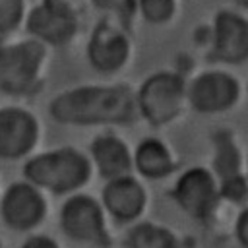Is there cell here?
Returning <instances> with one entry per match:
<instances>
[{"label":"cell","mask_w":248,"mask_h":248,"mask_svg":"<svg viewBox=\"0 0 248 248\" xmlns=\"http://www.w3.org/2000/svg\"><path fill=\"white\" fill-rule=\"evenodd\" d=\"M50 116L66 124H122L138 110V97L126 85H87L50 101Z\"/></svg>","instance_id":"obj_1"},{"label":"cell","mask_w":248,"mask_h":248,"mask_svg":"<svg viewBox=\"0 0 248 248\" xmlns=\"http://www.w3.org/2000/svg\"><path fill=\"white\" fill-rule=\"evenodd\" d=\"M25 174L31 182L60 194L74 190L87 180L89 163L81 153L66 147L31 159L25 165Z\"/></svg>","instance_id":"obj_2"},{"label":"cell","mask_w":248,"mask_h":248,"mask_svg":"<svg viewBox=\"0 0 248 248\" xmlns=\"http://www.w3.org/2000/svg\"><path fill=\"white\" fill-rule=\"evenodd\" d=\"M45 62V43L27 39L0 45V89L12 95L27 93L35 87Z\"/></svg>","instance_id":"obj_3"},{"label":"cell","mask_w":248,"mask_h":248,"mask_svg":"<svg viewBox=\"0 0 248 248\" xmlns=\"http://www.w3.org/2000/svg\"><path fill=\"white\" fill-rule=\"evenodd\" d=\"M186 97L188 89L182 76L159 72L143 81L138 93V110L153 126H163L180 114Z\"/></svg>","instance_id":"obj_4"},{"label":"cell","mask_w":248,"mask_h":248,"mask_svg":"<svg viewBox=\"0 0 248 248\" xmlns=\"http://www.w3.org/2000/svg\"><path fill=\"white\" fill-rule=\"evenodd\" d=\"M25 29L45 45L64 46L78 33V14L66 0H43L27 14Z\"/></svg>","instance_id":"obj_5"},{"label":"cell","mask_w":248,"mask_h":248,"mask_svg":"<svg viewBox=\"0 0 248 248\" xmlns=\"http://www.w3.org/2000/svg\"><path fill=\"white\" fill-rule=\"evenodd\" d=\"M130 37L114 21L105 19L97 23L87 45V58L97 72H118L130 58Z\"/></svg>","instance_id":"obj_6"},{"label":"cell","mask_w":248,"mask_h":248,"mask_svg":"<svg viewBox=\"0 0 248 248\" xmlns=\"http://www.w3.org/2000/svg\"><path fill=\"white\" fill-rule=\"evenodd\" d=\"M211 60L242 64L248 60V19L232 10H221L213 21Z\"/></svg>","instance_id":"obj_7"},{"label":"cell","mask_w":248,"mask_h":248,"mask_svg":"<svg viewBox=\"0 0 248 248\" xmlns=\"http://www.w3.org/2000/svg\"><path fill=\"white\" fill-rule=\"evenodd\" d=\"M240 95L238 81L227 72H203L188 87V101L198 112H221L231 108Z\"/></svg>","instance_id":"obj_8"},{"label":"cell","mask_w":248,"mask_h":248,"mask_svg":"<svg viewBox=\"0 0 248 248\" xmlns=\"http://www.w3.org/2000/svg\"><path fill=\"white\" fill-rule=\"evenodd\" d=\"M39 136L35 116L23 108H0V157L17 159L31 151Z\"/></svg>","instance_id":"obj_9"},{"label":"cell","mask_w":248,"mask_h":248,"mask_svg":"<svg viewBox=\"0 0 248 248\" xmlns=\"http://www.w3.org/2000/svg\"><path fill=\"white\" fill-rule=\"evenodd\" d=\"M174 198L184 211L196 219H207L217 203L213 178L203 169H192L180 176L174 188Z\"/></svg>","instance_id":"obj_10"},{"label":"cell","mask_w":248,"mask_h":248,"mask_svg":"<svg viewBox=\"0 0 248 248\" xmlns=\"http://www.w3.org/2000/svg\"><path fill=\"white\" fill-rule=\"evenodd\" d=\"M62 227L72 238L99 242V244L105 242L101 207L95 200H91L87 196H76L64 205Z\"/></svg>","instance_id":"obj_11"},{"label":"cell","mask_w":248,"mask_h":248,"mask_svg":"<svg viewBox=\"0 0 248 248\" xmlns=\"http://www.w3.org/2000/svg\"><path fill=\"white\" fill-rule=\"evenodd\" d=\"M45 213L43 198L29 184H14L2 202L4 221L19 231L35 227Z\"/></svg>","instance_id":"obj_12"},{"label":"cell","mask_w":248,"mask_h":248,"mask_svg":"<svg viewBox=\"0 0 248 248\" xmlns=\"http://www.w3.org/2000/svg\"><path fill=\"white\" fill-rule=\"evenodd\" d=\"M103 200L108 211L118 221H130L138 217L140 211L143 209L145 196L136 180L128 176H120V178H112V182L105 188Z\"/></svg>","instance_id":"obj_13"},{"label":"cell","mask_w":248,"mask_h":248,"mask_svg":"<svg viewBox=\"0 0 248 248\" xmlns=\"http://www.w3.org/2000/svg\"><path fill=\"white\" fill-rule=\"evenodd\" d=\"M93 157L97 161V167L103 176L107 178H120L126 176V172L132 167V159L128 153V147L122 140L114 136H99L91 145Z\"/></svg>","instance_id":"obj_14"},{"label":"cell","mask_w":248,"mask_h":248,"mask_svg":"<svg viewBox=\"0 0 248 248\" xmlns=\"http://www.w3.org/2000/svg\"><path fill=\"white\" fill-rule=\"evenodd\" d=\"M136 165L141 170V174H145L149 178L167 176L172 169L169 151L157 140H143L140 143V147L136 151Z\"/></svg>","instance_id":"obj_15"},{"label":"cell","mask_w":248,"mask_h":248,"mask_svg":"<svg viewBox=\"0 0 248 248\" xmlns=\"http://www.w3.org/2000/svg\"><path fill=\"white\" fill-rule=\"evenodd\" d=\"M130 248H180L176 238L155 225H140L128 234Z\"/></svg>","instance_id":"obj_16"},{"label":"cell","mask_w":248,"mask_h":248,"mask_svg":"<svg viewBox=\"0 0 248 248\" xmlns=\"http://www.w3.org/2000/svg\"><path fill=\"white\" fill-rule=\"evenodd\" d=\"M215 145H217V157H215V169L221 174L223 180H229L232 176H238V149L231 136L227 132H219L215 136Z\"/></svg>","instance_id":"obj_17"},{"label":"cell","mask_w":248,"mask_h":248,"mask_svg":"<svg viewBox=\"0 0 248 248\" xmlns=\"http://www.w3.org/2000/svg\"><path fill=\"white\" fill-rule=\"evenodd\" d=\"M141 17L153 25H163L170 21L176 14V0H136Z\"/></svg>","instance_id":"obj_18"},{"label":"cell","mask_w":248,"mask_h":248,"mask_svg":"<svg viewBox=\"0 0 248 248\" xmlns=\"http://www.w3.org/2000/svg\"><path fill=\"white\" fill-rule=\"evenodd\" d=\"M27 17L25 0H0V37L16 31Z\"/></svg>","instance_id":"obj_19"},{"label":"cell","mask_w":248,"mask_h":248,"mask_svg":"<svg viewBox=\"0 0 248 248\" xmlns=\"http://www.w3.org/2000/svg\"><path fill=\"white\" fill-rule=\"evenodd\" d=\"M246 194H248V188L240 176H232L229 180H223V196H227L229 200L240 202L246 198Z\"/></svg>","instance_id":"obj_20"},{"label":"cell","mask_w":248,"mask_h":248,"mask_svg":"<svg viewBox=\"0 0 248 248\" xmlns=\"http://www.w3.org/2000/svg\"><path fill=\"white\" fill-rule=\"evenodd\" d=\"M95 8L105 10V12H118L122 10L130 0H91Z\"/></svg>","instance_id":"obj_21"},{"label":"cell","mask_w":248,"mask_h":248,"mask_svg":"<svg viewBox=\"0 0 248 248\" xmlns=\"http://www.w3.org/2000/svg\"><path fill=\"white\" fill-rule=\"evenodd\" d=\"M236 231H238V238H240V242H242L244 246H248V209L240 215Z\"/></svg>","instance_id":"obj_22"},{"label":"cell","mask_w":248,"mask_h":248,"mask_svg":"<svg viewBox=\"0 0 248 248\" xmlns=\"http://www.w3.org/2000/svg\"><path fill=\"white\" fill-rule=\"evenodd\" d=\"M23 248H58L52 240H48V238H45V236H35V238H31V240H27L25 244H23Z\"/></svg>","instance_id":"obj_23"},{"label":"cell","mask_w":248,"mask_h":248,"mask_svg":"<svg viewBox=\"0 0 248 248\" xmlns=\"http://www.w3.org/2000/svg\"><path fill=\"white\" fill-rule=\"evenodd\" d=\"M242 4H244V6H248V0H242Z\"/></svg>","instance_id":"obj_24"}]
</instances>
